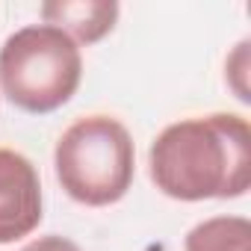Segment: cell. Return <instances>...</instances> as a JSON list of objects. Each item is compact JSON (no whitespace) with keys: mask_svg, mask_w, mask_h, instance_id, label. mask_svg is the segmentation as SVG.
<instances>
[{"mask_svg":"<svg viewBox=\"0 0 251 251\" xmlns=\"http://www.w3.org/2000/svg\"><path fill=\"white\" fill-rule=\"evenodd\" d=\"M154 186L175 201L239 198L251 186V127L236 112L180 118L148 151Z\"/></svg>","mask_w":251,"mask_h":251,"instance_id":"6da1fadb","label":"cell"},{"mask_svg":"<svg viewBox=\"0 0 251 251\" xmlns=\"http://www.w3.org/2000/svg\"><path fill=\"white\" fill-rule=\"evenodd\" d=\"M21 251H80V245H77V242H71L68 236L50 233V236H39V239L27 242Z\"/></svg>","mask_w":251,"mask_h":251,"instance_id":"ba28073f","label":"cell"},{"mask_svg":"<svg viewBox=\"0 0 251 251\" xmlns=\"http://www.w3.org/2000/svg\"><path fill=\"white\" fill-rule=\"evenodd\" d=\"M183 251H251V222L245 216L204 219L186 233Z\"/></svg>","mask_w":251,"mask_h":251,"instance_id":"8992f818","label":"cell"},{"mask_svg":"<svg viewBox=\"0 0 251 251\" xmlns=\"http://www.w3.org/2000/svg\"><path fill=\"white\" fill-rule=\"evenodd\" d=\"M45 216L36 166L12 148H0V245L30 236Z\"/></svg>","mask_w":251,"mask_h":251,"instance_id":"277c9868","label":"cell"},{"mask_svg":"<svg viewBox=\"0 0 251 251\" xmlns=\"http://www.w3.org/2000/svg\"><path fill=\"white\" fill-rule=\"evenodd\" d=\"M83 80V56L74 39L50 24L15 30L0 48V92L24 112L48 115L65 106Z\"/></svg>","mask_w":251,"mask_h":251,"instance_id":"3957f363","label":"cell"},{"mask_svg":"<svg viewBox=\"0 0 251 251\" xmlns=\"http://www.w3.org/2000/svg\"><path fill=\"white\" fill-rule=\"evenodd\" d=\"M42 18L77 45H95L112 33L118 21V3L112 0H50V3H42Z\"/></svg>","mask_w":251,"mask_h":251,"instance_id":"5b68a950","label":"cell"},{"mask_svg":"<svg viewBox=\"0 0 251 251\" xmlns=\"http://www.w3.org/2000/svg\"><path fill=\"white\" fill-rule=\"evenodd\" d=\"M53 169L71 201L83 207H109L133 186V136L112 115L77 118L56 142Z\"/></svg>","mask_w":251,"mask_h":251,"instance_id":"7a4b0ae2","label":"cell"},{"mask_svg":"<svg viewBox=\"0 0 251 251\" xmlns=\"http://www.w3.org/2000/svg\"><path fill=\"white\" fill-rule=\"evenodd\" d=\"M245 74H248V39H245V42H239V45H236V50H233V56L227 59V80H230V86H233L236 98L248 103V100H251V95H248Z\"/></svg>","mask_w":251,"mask_h":251,"instance_id":"52a82bcc","label":"cell"}]
</instances>
